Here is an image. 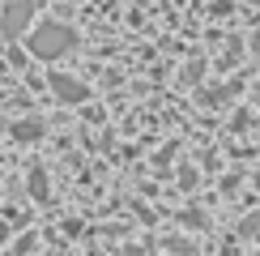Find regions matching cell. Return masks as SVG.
<instances>
[{"mask_svg": "<svg viewBox=\"0 0 260 256\" xmlns=\"http://www.w3.org/2000/svg\"><path fill=\"white\" fill-rule=\"evenodd\" d=\"M77 47V30L64 26V21H43L30 30V56L35 60H60Z\"/></svg>", "mask_w": 260, "mask_h": 256, "instance_id": "obj_1", "label": "cell"}, {"mask_svg": "<svg viewBox=\"0 0 260 256\" xmlns=\"http://www.w3.org/2000/svg\"><path fill=\"white\" fill-rule=\"evenodd\" d=\"M35 21V0H9L5 9H0V35H5L9 43L21 39V30Z\"/></svg>", "mask_w": 260, "mask_h": 256, "instance_id": "obj_2", "label": "cell"}, {"mask_svg": "<svg viewBox=\"0 0 260 256\" xmlns=\"http://www.w3.org/2000/svg\"><path fill=\"white\" fill-rule=\"evenodd\" d=\"M51 90H56L60 103H85L90 99V85L77 77H64V73H51Z\"/></svg>", "mask_w": 260, "mask_h": 256, "instance_id": "obj_3", "label": "cell"}, {"mask_svg": "<svg viewBox=\"0 0 260 256\" xmlns=\"http://www.w3.org/2000/svg\"><path fill=\"white\" fill-rule=\"evenodd\" d=\"M13 137H17V141H39V137H43V124H39V120H17V124H13Z\"/></svg>", "mask_w": 260, "mask_h": 256, "instance_id": "obj_4", "label": "cell"}, {"mask_svg": "<svg viewBox=\"0 0 260 256\" xmlns=\"http://www.w3.org/2000/svg\"><path fill=\"white\" fill-rule=\"evenodd\" d=\"M30 197H35V201H47V175H43L39 167L30 171Z\"/></svg>", "mask_w": 260, "mask_h": 256, "instance_id": "obj_5", "label": "cell"}, {"mask_svg": "<svg viewBox=\"0 0 260 256\" xmlns=\"http://www.w3.org/2000/svg\"><path fill=\"white\" fill-rule=\"evenodd\" d=\"M252 51H256V60H260V39H252Z\"/></svg>", "mask_w": 260, "mask_h": 256, "instance_id": "obj_6", "label": "cell"}, {"mask_svg": "<svg viewBox=\"0 0 260 256\" xmlns=\"http://www.w3.org/2000/svg\"><path fill=\"white\" fill-rule=\"evenodd\" d=\"M256 103H260V90H256Z\"/></svg>", "mask_w": 260, "mask_h": 256, "instance_id": "obj_7", "label": "cell"}]
</instances>
